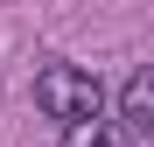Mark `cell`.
<instances>
[{"mask_svg": "<svg viewBox=\"0 0 154 147\" xmlns=\"http://www.w3.org/2000/svg\"><path fill=\"white\" fill-rule=\"evenodd\" d=\"M35 105L56 119V126H91V119L105 112V91H98L91 70H77V63H49L42 77H35Z\"/></svg>", "mask_w": 154, "mask_h": 147, "instance_id": "6da1fadb", "label": "cell"}, {"mask_svg": "<svg viewBox=\"0 0 154 147\" xmlns=\"http://www.w3.org/2000/svg\"><path fill=\"white\" fill-rule=\"evenodd\" d=\"M119 105H126V126H119V140H133V147H147V140H154V63L126 77V91H119Z\"/></svg>", "mask_w": 154, "mask_h": 147, "instance_id": "7a4b0ae2", "label": "cell"}, {"mask_svg": "<svg viewBox=\"0 0 154 147\" xmlns=\"http://www.w3.org/2000/svg\"><path fill=\"white\" fill-rule=\"evenodd\" d=\"M63 147H126L119 133H105V126H98V119H91V126H70V140Z\"/></svg>", "mask_w": 154, "mask_h": 147, "instance_id": "3957f363", "label": "cell"}]
</instances>
